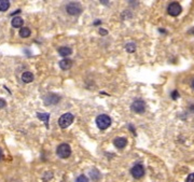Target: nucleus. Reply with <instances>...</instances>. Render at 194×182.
<instances>
[{"mask_svg": "<svg viewBox=\"0 0 194 182\" xmlns=\"http://www.w3.org/2000/svg\"><path fill=\"white\" fill-rule=\"evenodd\" d=\"M96 124H97L99 129L105 131L111 124V119H110V116H106V114H101V116H98L96 119Z\"/></svg>", "mask_w": 194, "mask_h": 182, "instance_id": "f257e3e1", "label": "nucleus"}, {"mask_svg": "<svg viewBox=\"0 0 194 182\" xmlns=\"http://www.w3.org/2000/svg\"><path fill=\"white\" fill-rule=\"evenodd\" d=\"M57 155L60 157V159H67V157L70 156L71 154V149H70V146L67 143H62L57 147L56 150Z\"/></svg>", "mask_w": 194, "mask_h": 182, "instance_id": "f03ea898", "label": "nucleus"}, {"mask_svg": "<svg viewBox=\"0 0 194 182\" xmlns=\"http://www.w3.org/2000/svg\"><path fill=\"white\" fill-rule=\"evenodd\" d=\"M73 119L75 118H73V116L71 113H65V114H63L60 116V120H58V125L62 128H67L68 126L73 122Z\"/></svg>", "mask_w": 194, "mask_h": 182, "instance_id": "7ed1b4c3", "label": "nucleus"}, {"mask_svg": "<svg viewBox=\"0 0 194 182\" xmlns=\"http://www.w3.org/2000/svg\"><path fill=\"white\" fill-rule=\"evenodd\" d=\"M66 10L71 15H79L81 13V11H82V9H81V5L79 3L70 2L69 5H66Z\"/></svg>", "mask_w": 194, "mask_h": 182, "instance_id": "20e7f679", "label": "nucleus"}, {"mask_svg": "<svg viewBox=\"0 0 194 182\" xmlns=\"http://www.w3.org/2000/svg\"><path fill=\"white\" fill-rule=\"evenodd\" d=\"M131 174H132V176L135 178V179H140V178H142L143 177V174H145V168H143V166L140 164L135 165V166L132 168V170H131Z\"/></svg>", "mask_w": 194, "mask_h": 182, "instance_id": "39448f33", "label": "nucleus"}, {"mask_svg": "<svg viewBox=\"0 0 194 182\" xmlns=\"http://www.w3.org/2000/svg\"><path fill=\"white\" fill-rule=\"evenodd\" d=\"M181 5H179V3H177V2H173V3H171V5H168V8H167V11H168V14L169 15H171V16H177V15H179L181 13Z\"/></svg>", "mask_w": 194, "mask_h": 182, "instance_id": "423d86ee", "label": "nucleus"}, {"mask_svg": "<svg viewBox=\"0 0 194 182\" xmlns=\"http://www.w3.org/2000/svg\"><path fill=\"white\" fill-rule=\"evenodd\" d=\"M132 110L136 113H143L146 110V103L143 100H136L132 103Z\"/></svg>", "mask_w": 194, "mask_h": 182, "instance_id": "0eeeda50", "label": "nucleus"}, {"mask_svg": "<svg viewBox=\"0 0 194 182\" xmlns=\"http://www.w3.org/2000/svg\"><path fill=\"white\" fill-rule=\"evenodd\" d=\"M72 66V60L69 58H64L62 59L60 62V67L62 68L63 70H67V69H70Z\"/></svg>", "mask_w": 194, "mask_h": 182, "instance_id": "6e6552de", "label": "nucleus"}, {"mask_svg": "<svg viewBox=\"0 0 194 182\" xmlns=\"http://www.w3.org/2000/svg\"><path fill=\"white\" fill-rule=\"evenodd\" d=\"M113 143H114V146H115L116 148H119V149H123V148L126 146L127 141H126V139H125V138H122V137H118V138L114 139Z\"/></svg>", "mask_w": 194, "mask_h": 182, "instance_id": "1a4fd4ad", "label": "nucleus"}, {"mask_svg": "<svg viewBox=\"0 0 194 182\" xmlns=\"http://www.w3.org/2000/svg\"><path fill=\"white\" fill-rule=\"evenodd\" d=\"M22 80H23V82H25V83H30L34 81V75L29 71L24 72L23 75H22Z\"/></svg>", "mask_w": 194, "mask_h": 182, "instance_id": "9d476101", "label": "nucleus"}, {"mask_svg": "<svg viewBox=\"0 0 194 182\" xmlns=\"http://www.w3.org/2000/svg\"><path fill=\"white\" fill-rule=\"evenodd\" d=\"M58 53H60V55H62V56L67 57V56H69L70 54L72 53V51H71V49H70V48H67V46H63V48H60V49H58Z\"/></svg>", "mask_w": 194, "mask_h": 182, "instance_id": "9b49d317", "label": "nucleus"}, {"mask_svg": "<svg viewBox=\"0 0 194 182\" xmlns=\"http://www.w3.org/2000/svg\"><path fill=\"white\" fill-rule=\"evenodd\" d=\"M37 116H38L39 120L43 121L44 123H45V126L48 127V124H49V119H50L49 113H37Z\"/></svg>", "mask_w": 194, "mask_h": 182, "instance_id": "f8f14e48", "label": "nucleus"}, {"mask_svg": "<svg viewBox=\"0 0 194 182\" xmlns=\"http://www.w3.org/2000/svg\"><path fill=\"white\" fill-rule=\"evenodd\" d=\"M22 25H23V20H22L21 17L15 16V17L12 20V26H13V27L18 28V27H22Z\"/></svg>", "mask_w": 194, "mask_h": 182, "instance_id": "ddd939ff", "label": "nucleus"}, {"mask_svg": "<svg viewBox=\"0 0 194 182\" xmlns=\"http://www.w3.org/2000/svg\"><path fill=\"white\" fill-rule=\"evenodd\" d=\"M10 7V2L8 0H0V11L1 12H5L7 11Z\"/></svg>", "mask_w": 194, "mask_h": 182, "instance_id": "4468645a", "label": "nucleus"}, {"mask_svg": "<svg viewBox=\"0 0 194 182\" xmlns=\"http://www.w3.org/2000/svg\"><path fill=\"white\" fill-rule=\"evenodd\" d=\"M20 36L22 38H27V37L30 36V29L28 27H24V28H21L20 30Z\"/></svg>", "mask_w": 194, "mask_h": 182, "instance_id": "2eb2a0df", "label": "nucleus"}, {"mask_svg": "<svg viewBox=\"0 0 194 182\" xmlns=\"http://www.w3.org/2000/svg\"><path fill=\"white\" fill-rule=\"evenodd\" d=\"M125 49H126V51L128 52V53H134V52L136 51V45H135V43L131 42V43H127L126 44Z\"/></svg>", "mask_w": 194, "mask_h": 182, "instance_id": "dca6fc26", "label": "nucleus"}, {"mask_svg": "<svg viewBox=\"0 0 194 182\" xmlns=\"http://www.w3.org/2000/svg\"><path fill=\"white\" fill-rule=\"evenodd\" d=\"M75 182H88V177L84 176V174H81V176H79V177L77 178Z\"/></svg>", "mask_w": 194, "mask_h": 182, "instance_id": "f3484780", "label": "nucleus"}, {"mask_svg": "<svg viewBox=\"0 0 194 182\" xmlns=\"http://www.w3.org/2000/svg\"><path fill=\"white\" fill-rule=\"evenodd\" d=\"M186 182H194V174H191L186 178Z\"/></svg>", "mask_w": 194, "mask_h": 182, "instance_id": "a211bd4d", "label": "nucleus"}, {"mask_svg": "<svg viewBox=\"0 0 194 182\" xmlns=\"http://www.w3.org/2000/svg\"><path fill=\"white\" fill-rule=\"evenodd\" d=\"M5 106H7V103H5V99H1L0 98V109H2V108H5Z\"/></svg>", "mask_w": 194, "mask_h": 182, "instance_id": "6ab92c4d", "label": "nucleus"}, {"mask_svg": "<svg viewBox=\"0 0 194 182\" xmlns=\"http://www.w3.org/2000/svg\"><path fill=\"white\" fill-rule=\"evenodd\" d=\"M171 96H173L174 99H176L177 97H179V95H178V93H177V91H175V92L173 93V95H171Z\"/></svg>", "mask_w": 194, "mask_h": 182, "instance_id": "aec40b11", "label": "nucleus"}, {"mask_svg": "<svg viewBox=\"0 0 194 182\" xmlns=\"http://www.w3.org/2000/svg\"><path fill=\"white\" fill-rule=\"evenodd\" d=\"M99 33H100V35H107V31L106 30H103V29H100V30H99Z\"/></svg>", "mask_w": 194, "mask_h": 182, "instance_id": "412c9836", "label": "nucleus"}, {"mask_svg": "<svg viewBox=\"0 0 194 182\" xmlns=\"http://www.w3.org/2000/svg\"><path fill=\"white\" fill-rule=\"evenodd\" d=\"M1 159H2V151L0 150V161H1Z\"/></svg>", "mask_w": 194, "mask_h": 182, "instance_id": "4be33fe9", "label": "nucleus"}, {"mask_svg": "<svg viewBox=\"0 0 194 182\" xmlns=\"http://www.w3.org/2000/svg\"><path fill=\"white\" fill-rule=\"evenodd\" d=\"M192 87H193V88H194V80H193V81H192Z\"/></svg>", "mask_w": 194, "mask_h": 182, "instance_id": "5701e85b", "label": "nucleus"}]
</instances>
